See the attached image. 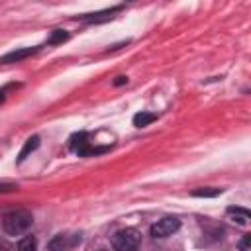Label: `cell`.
Listing matches in <instances>:
<instances>
[{
  "label": "cell",
  "instance_id": "obj_1",
  "mask_svg": "<svg viewBox=\"0 0 251 251\" xmlns=\"http://www.w3.org/2000/svg\"><path fill=\"white\" fill-rule=\"evenodd\" d=\"M33 222V216L27 210H12L8 214H4L2 218V229L8 235H22L29 229Z\"/></svg>",
  "mask_w": 251,
  "mask_h": 251
},
{
  "label": "cell",
  "instance_id": "obj_2",
  "mask_svg": "<svg viewBox=\"0 0 251 251\" xmlns=\"http://www.w3.org/2000/svg\"><path fill=\"white\" fill-rule=\"evenodd\" d=\"M139 241H141V235L137 229L133 227H126V229H120L114 233L112 237V245L114 249L118 251H135L139 247Z\"/></svg>",
  "mask_w": 251,
  "mask_h": 251
},
{
  "label": "cell",
  "instance_id": "obj_3",
  "mask_svg": "<svg viewBox=\"0 0 251 251\" xmlns=\"http://www.w3.org/2000/svg\"><path fill=\"white\" fill-rule=\"evenodd\" d=\"M178 227H180V220L173 218V216H167V218H163V220H159L157 224L151 226V235L153 237H169Z\"/></svg>",
  "mask_w": 251,
  "mask_h": 251
},
{
  "label": "cell",
  "instance_id": "obj_4",
  "mask_svg": "<svg viewBox=\"0 0 251 251\" xmlns=\"http://www.w3.org/2000/svg\"><path fill=\"white\" fill-rule=\"evenodd\" d=\"M37 51H39V47H24V49H16V51H10V53H6L4 57H0V63H2V65H6V63H20V61L27 59L29 55H33V53H37Z\"/></svg>",
  "mask_w": 251,
  "mask_h": 251
},
{
  "label": "cell",
  "instance_id": "obj_5",
  "mask_svg": "<svg viewBox=\"0 0 251 251\" xmlns=\"http://www.w3.org/2000/svg\"><path fill=\"white\" fill-rule=\"evenodd\" d=\"M116 12H120V6L110 8V10H102V12H96V14L80 16V20H82V22H88V24H100V22H108V20H112Z\"/></svg>",
  "mask_w": 251,
  "mask_h": 251
},
{
  "label": "cell",
  "instance_id": "obj_6",
  "mask_svg": "<svg viewBox=\"0 0 251 251\" xmlns=\"http://www.w3.org/2000/svg\"><path fill=\"white\" fill-rule=\"evenodd\" d=\"M76 241H80V235H57L51 243H49V249L51 251H63V249H67V247H71V245H75Z\"/></svg>",
  "mask_w": 251,
  "mask_h": 251
},
{
  "label": "cell",
  "instance_id": "obj_7",
  "mask_svg": "<svg viewBox=\"0 0 251 251\" xmlns=\"http://www.w3.org/2000/svg\"><path fill=\"white\" fill-rule=\"evenodd\" d=\"M227 218H229L231 222L239 224V226H245V224L249 222L251 214H249L247 208H239V206H235V208H227Z\"/></svg>",
  "mask_w": 251,
  "mask_h": 251
},
{
  "label": "cell",
  "instance_id": "obj_8",
  "mask_svg": "<svg viewBox=\"0 0 251 251\" xmlns=\"http://www.w3.org/2000/svg\"><path fill=\"white\" fill-rule=\"evenodd\" d=\"M37 147H39V135H31V137L24 143V147H22V151H20V155H18V163L25 161V159H27V155H29V153H33Z\"/></svg>",
  "mask_w": 251,
  "mask_h": 251
},
{
  "label": "cell",
  "instance_id": "obj_9",
  "mask_svg": "<svg viewBox=\"0 0 251 251\" xmlns=\"http://www.w3.org/2000/svg\"><path fill=\"white\" fill-rule=\"evenodd\" d=\"M155 120H157V114H153V112H139V114L133 116V126L135 127H145V126L153 124Z\"/></svg>",
  "mask_w": 251,
  "mask_h": 251
},
{
  "label": "cell",
  "instance_id": "obj_10",
  "mask_svg": "<svg viewBox=\"0 0 251 251\" xmlns=\"http://www.w3.org/2000/svg\"><path fill=\"white\" fill-rule=\"evenodd\" d=\"M190 194H192V196H196V198H214V196L222 194V188H214V186H200V188L192 190Z\"/></svg>",
  "mask_w": 251,
  "mask_h": 251
},
{
  "label": "cell",
  "instance_id": "obj_11",
  "mask_svg": "<svg viewBox=\"0 0 251 251\" xmlns=\"http://www.w3.org/2000/svg\"><path fill=\"white\" fill-rule=\"evenodd\" d=\"M18 251H37L35 237H33V235H25V237H22L20 243H18Z\"/></svg>",
  "mask_w": 251,
  "mask_h": 251
},
{
  "label": "cell",
  "instance_id": "obj_12",
  "mask_svg": "<svg viewBox=\"0 0 251 251\" xmlns=\"http://www.w3.org/2000/svg\"><path fill=\"white\" fill-rule=\"evenodd\" d=\"M67 39H69V33H67L65 29H55V31L51 33V37L47 39V43L55 45V43H63V41H67Z\"/></svg>",
  "mask_w": 251,
  "mask_h": 251
},
{
  "label": "cell",
  "instance_id": "obj_13",
  "mask_svg": "<svg viewBox=\"0 0 251 251\" xmlns=\"http://www.w3.org/2000/svg\"><path fill=\"white\" fill-rule=\"evenodd\" d=\"M239 249H241V251H251V237H249V235H243V237H241Z\"/></svg>",
  "mask_w": 251,
  "mask_h": 251
},
{
  "label": "cell",
  "instance_id": "obj_14",
  "mask_svg": "<svg viewBox=\"0 0 251 251\" xmlns=\"http://www.w3.org/2000/svg\"><path fill=\"white\" fill-rule=\"evenodd\" d=\"M16 186L14 184H6V182H0V192H10V190H14Z\"/></svg>",
  "mask_w": 251,
  "mask_h": 251
},
{
  "label": "cell",
  "instance_id": "obj_15",
  "mask_svg": "<svg viewBox=\"0 0 251 251\" xmlns=\"http://www.w3.org/2000/svg\"><path fill=\"white\" fill-rule=\"evenodd\" d=\"M126 82H127V76H116V80H114L116 86H122V84H126Z\"/></svg>",
  "mask_w": 251,
  "mask_h": 251
},
{
  "label": "cell",
  "instance_id": "obj_16",
  "mask_svg": "<svg viewBox=\"0 0 251 251\" xmlns=\"http://www.w3.org/2000/svg\"><path fill=\"white\" fill-rule=\"evenodd\" d=\"M8 88H10V86H4V88H0V104L6 100V92H8Z\"/></svg>",
  "mask_w": 251,
  "mask_h": 251
},
{
  "label": "cell",
  "instance_id": "obj_17",
  "mask_svg": "<svg viewBox=\"0 0 251 251\" xmlns=\"http://www.w3.org/2000/svg\"><path fill=\"white\" fill-rule=\"evenodd\" d=\"M0 251H6V247H2V245H0Z\"/></svg>",
  "mask_w": 251,
  "mask_h": 251
}]
</instances>
